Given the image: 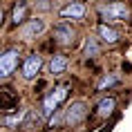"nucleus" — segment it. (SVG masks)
I'll use <instances>...</instances> for the list:
<instances>
[{"instance_id":"1","label":"nucleus","mask_w":132,"mask_h":132,"mask_svg":"<svg viewBox=\"0 0 132 132\" xmlns=\"http://www.w3.org/2000/svg\"><path fill=\"white\" fill-rule=\"evenodd\" d=\"M98 18L108 22H121V20H128L130 18V9L125 7L123 2L119 0H112V2H101L98 5Z\"/></svg>"},{"instance_id":"2","label":"nucleus","mask_w":132,"mask_h":132,"mask_svg":"<svg viewBox=\"0 0 132 132\" xmlns=\"http://www.w3.org/2000/svg\"><path fill=\"white\" fill-rule=\"evenodd\" d=\"M67 92H70V83H61V85H56L54 90H49L47 96H45V101H43V117L45 119L52 117L54 110L61 105V101H65Z\"/></svg>"},{"instance_id":"3","label":"nucleus","mask_w":132,"mask_h":132,"mask_svg":"<svg viewBox=\"0 0 132 132\" xmlns=\"http://www.w3.org/2000/svg\"><path fill=\"white\" fill-rule=\"evenodd\" d=\"M18 58H20V52H18L16 47L7 49L5 54L0 56V76H2V78H7L9 74L18 67Z\"/></svg>"},{"instance_id":"4","label":"nucleus","mask_w":132,"mask_h":132,"mask_svg":"<svg viewBox=\"0 0 132 132\" xmlns=\"http://www.w3.org/2000/svg\"><path fill=\"white\" fill-rule=\"evenodd\" d=\"M85 117H87V105H85V101H74V103L67 105V110H65V123L67 125L81 123Z\"/></svg>"},{"instance_id":"5","label":"nucleus","mask_w":132,"mask_h":132,"mask_svg":"<svg viewBox=\"0 0 132 132\" xmlns=\"http://www.w3.org/2000/svg\"><path fill=\"white\" fill-rule=\"evenodd\" d=\"M40 67H43V58L38 54H29L25 58V63H22V78L25 81H34L38 76Z\"/></svg>"},{"instance_id":"6","label":"nucleus","mask_w":132,"mask_h":132,"mask_svg":"<svg viewBox=\"0 0 132 132\" xmlns=\"http://www.w3.org/2000/svg\"><path fill=\"white\" fill-rule=\"evenodd\" d=\"M74 36H76V31H74V27L67 25V22H58L54 27V38H56L58 45H72V43H74Z\"/></svg>"},{"instance_id":"7","label":"nucleus","mask_w":132,"mask_h":132,"mask_svg":"<svg viewBox=\"0 0 132 132\" xmlns=\"http://www.w3.org/2000/svg\"><path fill=\"white\" fill-rule=\"evenodd\" d=\"M43 31H45V20L36 18V20H29L27 25H22L20 36H22V38H27V40H31V38H36V36H40Z\"/></svg>"},{"instance_id":"8","label":"nucleus","mask_w":132,"mask_h":132,"mask_svg":"<svg viewBox=\"0 0 132 132\" xmlns=\"http://www.w3.org/2000/svg\"><path fill=\"white\" fill-rule=\"evenodd\" d=\"M85 2H70V5H65L61 9V16L63 18H74V20H81L85 16Z\"/></svg>"},{"instance_id":"9","label":"nucleus","mask_w":132,"mask_h":132,"mask_svg":"<svg viewBox=\"0 0 132 132\" xmlns=\"http://www.w3.org/2000/svg\"><path fill=\"white\" fill-rule=\"evenodd\" d=\"M98 36H101L108 45H114V43H119V38H121V34H119L117 29L110 27V25H105V22L98 25Z\"/></svg>"},{"instance_id":"10","label":"nucleus","mask_w":132,"mask_h":132,"mask_svg":"<svg viewBox=\"0 0 132 132\" xmlns=\"http://www.w3.org/2000/svg\"><path fill=\"white\" fill-rule=\"evenodd\" d=\"M47 67H49V74L58 76V74H63V72H65V67H67V58H65L63 54H54Z\"/></svg>"},{"instance_id":"11","label":"nucleus","mask_w":132,"mask_h":132,"mask_svg":"<svg viewBox=\"0 0 132 132\" xmlns=\"http://www.w3.org/2000/svg\"><path fill=\"white\" fill-rule=\"evenodd\" d=\"M114 108H117V101L112 96H108V98H103V101L96 105V114L98 117H110L112 112H114Z\"/></svg>"},{"instance_id":"12","label":"nucleus","mask_w":132,"mask_h":132,"mask_svg":"<svg viewBox=\"0 0 132 132\" xmlns=\"http://www.w3.org/2000/svg\"><path fill=\"white\" fill-rule=\"evenodd\" d=\"M98 52H101V47H98V43H96V38H87L85 40V47H83V54L87 56V58H94V56H98Z\"/></svg>"},{"instance_id":"13","label":"nucleus","mask_w":132,"mask_h":132,"mask_svg":"<svg viewBox=\"0 0 132 132\" xmlns=\"http://www.w3.org/2000/svg\"><path fill=\"white\" fill-rule=\"evenodd\" d=\"M25 14H27V5H25V0H20L18 5L14 7V14H11V20L18 25V22L25 20Z\"/></svg>"},{"instance_id":"14","label":"nucleus","mask_w":132,"mask_h":132,"mask_svg":"<svg viewBox=\"0 0 132 132\" xmlns=\"http://www.w3.org/2000/svg\"><path fill=\"white\" fill-rule=\"evenodd\" d=\"M22 117H25V112H16V114H11V117L7 114V117L2 119V125H5V128H16V125L22 121Z\"/></svg>"},{"instance_id":"15","label":"nucleus","mask_w":132,"mask_h":132,"mask_svg":"<svg viewBox=\"0 0 132 132\" xmlns=\"http://www.w3.org/2000/svg\"><path fill=\"white\" fill-rule=\"evenodd\" d=\"M117 83H119V78L114 76V74H108V76H103L101 81H98L96 90H98V92H103L105 87H112V85H117Z\"/></svg>"},{"instance_id":"16","label":"nucleus","mask_w":132,"mask_h":132,"mask_svg":"<svg viewBox=\"0 0 132 132\" xmlns=\"http://www.w3.org/2000/svg\"><path fill=\"white\" fill-rule=\"evenodd\" d=\"M36 7L43 9V11H49V9H52V5H49V0H36Z\"/></svg>"}]
</instances>
